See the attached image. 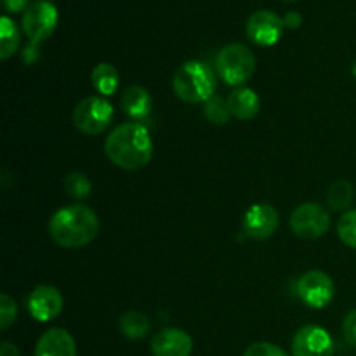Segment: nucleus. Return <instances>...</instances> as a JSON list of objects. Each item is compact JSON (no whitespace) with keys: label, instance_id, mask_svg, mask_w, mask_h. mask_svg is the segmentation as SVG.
Returning a JSON list of instances; mask_svg holds the SVG:
<instances>
[{"label":"nucleus","instance_id":"1","mask_svg":"<svg viewBox=\"0 0 356 356\" xmlns=\"http://www.w3.org/2000/svg\"><path fill=\"white\" fill-rule=\"evenodd\" d=\"M106 156L124 170H139L153 159V141L149 131L139 122L122 124L111 131L104 143Z\"/></svg>","mask_w":356,"mask_h":356},{"label":"nucleus","instance_id":"2","mask_svg":"<svg viewBox=\"0 0 356 356\" xmlns=\"http://www.w3.org/2000/svg\"><path fill=\"white\" fill-rule=\"evenodd\" d=\"M51 238L65 249H80L92 242L99 233V218L86 205H68L54 212L49 221Z\"/></svg>","mask_w":356,"mask_h":356},{"label":"nucleus","instance_id":"3","mask_svg":"<svg viewBox=\"0 0 356 356\" xmlns=\"http://www.w3.org/2000/svg\"><path fill=\"white\" fill-rule=\"evenodd\" d=\"M172 87L184 103H207L216 90L214 72L202 61H186L174 73Z\"/></svg>","mask_w":356,"mask_h":356},{"label":"nucleus","instance_id":"4","mask_svg":"<svg viewBox=\"0 0 356 356\" xmlns=\"http://www.w3.org/2000/svg\"><path fill=\"white\" fill-rule=\"evenodd\" d=\"M219 75L229 86H242L256 70V58L252 51L243 44H229L219 51L216 59Z\"/></svg>","mask_w":356,"mask_h":356},{"label":"nucleus","instance_id":"5","mask_svg":"<svg viewBox=\"0 0 356 356\" xmlns=\"http://www.w3.org/2000/svg\"><path fill=\"white\" fill-rule=\"evenodd\" d=\"M58 7L51 0H35V2H31L23 13V19H21L23 33L30 40L28 45L38 47V44L47 40L54 33L56 26H58Z\"/></svg>","mask_w":356,"mask_h":356},{"label":"nucleus","instance_id":"6","mask_svg":"<svg viewBox=\"0 0 356 356\" xmlns=\"http://www.w3.org/2000/svg\"><path fill=\"white\" fill-rule=\"evenodd\" d=\"M113 120V106L99 96H90L80 101L73 110V124L82 134L97 136L106 131Z\"/></svg>","mask_w":356,"mask_h":356},{"label":"nucleus","instance_id":"7","mask_svg":"<svg viewBox=\"0 0 356 356\" xmlns=\"http://www.w3.org/2000/svg\"><path fill=\"white\" fill-rule=\"evenodd\" d=\"M291 228L299 238L315 240L325 235L330 228L329 211L318 204H301L291 216Z\"/></svg>","mask_w":356,"mask_h":356},{"label":"nucleus","instance_id":"8","mask_svg":"<svg viewBox=\"0 0 356 356\" xmlns=\"http://www.w3.org/2000/svg\"><path fill=\"white\" fill-rule=\"evenodd\" d=\"M334 282L325 271L313 270L302 275L298 282V296L309 308L322 309L334 299Z\"/></svg>","mask_w":356,"mask_h":356},{"label":"nucleus","instance_id":"9","mask_svg":"<svg viewBox=\"0 0 356 356\" xmlns=\"http://www.w3.org/2000/svg\"><path fill=\"white\" fill-rule=\"evenodd\" d=\"M284 17L278 14L271 13V10H257L252 16L247 19L245 31L247 37L257 45L263 47H270L280 40L282 33H284Z\"/></svg>","mask_w":356,"mask_h":356},{"label":"nucleus","instance_id":"10","mask_svg":"<svg viewBox=\"0 0 356 356\" xmlns=\"http://www.w3.org/2000/svg\"><path fill=\"white\" fill-rule=\"evenodd\" d=\"M292 353L294 356H332V337L322 327L305 325L292 339Z\"/></svg>","mask_w":356,"mask_h":356},{"label":"nucleus","instance_id":"11","mask_svg":"<svg viewBox=\"0 0 356 356\" xmlns=\"http://www.w3.org/2000/svg\"><path fill=\"white\" fill-rule=\"evenodd\" d=\"M278 212L270 204H254L243 218V229L250 238L266 240L278 229Z\"/></svg>","mask_w":356,"mask_h":356},{"label":"nucleus","instance_id":"12","mask_svg":"<svg viewBox=\"0 0 356 356\" xmlns=\"http://www.w3.org/2000/svg\"><path fill=\"white\" fill-rule=\"evenodd\" d=\"M28 309L37 322H49L63 309V296L52 285H38L28 298Z\"/></svg>","mask_w":356,"mask_h":356},{"label":"nucleus","instance_id":"13","mask_svg":"<svg viewBox=\"0 0 356 356\" xmlns=\"http://www.w3.org/2000/svg\"><path fill=\"white\" fill-rule=\"evenodd\" d=\"M193 339L181 329H163L153 337V356H191Z\"/></svg>","mask_w":356,"mask_h":356},{"label":"nucleus","instance_id":"14","mask_svg":"<svg viewBox=\"0 0 356 356\" xmlns=\"http://www.w3.org/2000/svg\"><path fill=\"white\" fill-rule=\"evenodd\" d=\"M33 356H76L75 339L65 329H49L37 341Z\"/></svg>","mask_w":356,"mask_h":356},{"label":"nucleus","instance_id":"15","mask_svg":"<svg viewBox=\"0 0 356 356\" xmlns=\"http://www.w3.org/2000/svg\"><path fill=\"white\" fill-rule=\"evenodd\" d=\"M122 108H124V111L129 117L141 122L148 118L149 113H152V96H149V92L145 87L131 86L122 94Z\"/></svg>","mask_w":356,"mask_h":356},{"label":"nucleus","instance_id":"16","mask_svg":"<svg viewBox=\"0 0 356 356\" xmlns=\"http://www.w3.org/2000/svg\"><path fill=\"white\" fill-rule=\"evenodd\" d=\"M228 106L233 117H236L238 120H250L259 113L261 99L256 90L240 87L228 96Z\"/></svg>","mask_w":356,"mask_h":356},{"label":"nucleus","instance_id":"17","mask_svg":"<svg viewBox=\"0 0 356 356\" xmlns=\"http://www.w3.org/2000/svg\"><path fill=\"white\" fill-rule=\"evenodd\" d=\"M118 329H120V332L127 339H143L152 330V322H149V318L145 313L132 309V312L124 313L120 316V320H118Z\"/></svg>","mask_w":356,"mask_h":356},{"label":"nucleus","instance_id":"18","mask_svg":"<svg viewBox=\"0 0 356 356\" xmlns=\"http://www.w3.org/2000/svg\"><path fill=\"white\" fill-rule=\"evenodd\" d=\"M92 86L101 96H111L117 90L118 82H120V75H118L117 68L110 63H99V65L94 66L92 75Z\"/></svg>","mask_w":356,"mask_h":356},{"label":"nucleus","instance_id":"19","mask_svg":"<svg viewBox=\"0 0 356 356\" xmlns=\"http://www.w3.org/2000/svg\"><path fill=\"white\" fill-rule=\"evenodd\" d=\"M355 198V188L350 181L339 179L329 188V193H327V204L332 209L334 212L346 211L351 204H353Z\"/></svg>","mask_w":356,"mask_h":356},{"label":"nucleus","instance_id":"20","mask_svg":"<svg viewBox=\"0 0 356 356\" xmlns=\"http://www.w3.org/2000/svg\"><path fill=\"white\" fill-rule=\"evenodd\" d=\"M19 47V30L10 17L0 19V58L9 59Z\"/></svg>","mask_w":356,"mask_h":356},{"label":"nucleus","instance_id":"21","mask_svg":"<svg viewBox=\"0 0 356 356\" xmlns=\"http://www.w3.org/2000/svg\"><path fill=\"white\" fill-rule=\"evenodd\" d=\"M204 113L205 118H207L209 122H212L214 125H226L229 122V118L233 117L228 106V99H222V97L219 96H212L211 99L205 103Z\"/></svg>","mask_w":356,"mask_h":356},{"label":"nucleus","instance_id":"22","mask_svg":"<svg viewBox=\"0 0 356 356\" xmlns=\"http://www.w3.org/2000/svg\"><path fill=\"white\" fill-rule=\"evenodd\" d=\"M65 190L70 197L76 198V200H83L90 195V181L87 179V176L80 172H72L65 177Z\"/></svg>","mask_w":356,"mask_h":356},{"label":"nucleus","instance_id":"23","mask_svg":"<svg viewBox=\"0 0 356 356\" xmlns=\"http://www.w3.org/2000/svg\"><path fill=\"white\" fill-rule=\"evenodd\" d=\"M337 235L351 249H356V209L348 211L337 221Z\"/></svg>","mask_w":356,"mask_h":356},{"label":"nucleus","instance_id":"24","mask_svg":"<svg viewBox=\"0 0 356 356\" xmlns=\"http://www.w3.org/2000/svg\"><path fill=\"white\" fill-rule=\"evenodd\" d=\"M17 316V306L14 298H10L9 294L0 296V329L7 330L14 322H16Z\"/></svg>","mask_w":356,"mask_h":356},{"label":"nucleus","instance_id":"25","mask_svg":"<svg viewBox=\"0 0 356 356\" xmlns=\"http://www.w3.org/2000/svg\"><path fill=\"white\" fill-rule=\"evenodd\" d=\"M243 356H289L282 348L271 343H254L245 350Z\"/></svg>","mask_w":356,"mask_h":356},{"label":"nucleus","instance_id":"26","mask_svg":"<svg viewBox=\"0 0 356 356\" xmlns=\"http://www.w3.org/2000/svg\"><path fill=\"white\" fill-rule=\"evenodd\" d=\"M343 332L348 343H350L353 348H356V309H353L351 313H348L346 318H344Z\"/></svg>","mask_w":356,"mask_h":356},{"label":"nucleus","instance_id":"27","mask_svg":"<svg viewBox=\"0 0 356 356\" xmlns=\"http://www.w3.org/2000/svg\"><path fill=\"white\" fill-rule=\"evenodd\" d=\"M2 2L9 13H24L30 6V0H2Z\"/></svg>","mask_w":356,"mask_h":356},{"label":"nucleus","instance_id":"28","mask_svg":"<svg viewBox=\"0 0 356 356\" xmlns=\"http://www.w3.org/2000/svg\"><path fill=\"white\" fill-rule=\"evenodd\" d=\"M284 24L287 28H292V30H296V28H299L302 24V16L299 13H296V10H292V13H287L284 17Z\"/></svg>","mask_w":356,"mask_h":356},{"label":"nucleus","instance_id":"29","mask_svg":"<svg viewBox=\"0 0 356 356\" xmlns=\"http://www.w3.org/2000/svg\"><path fill=\"white\" fill-rule=\"evenodd\" d=\"M38 59V47H33V45H26V49L23 51V61L31 65Z\"/></svg>","mask_w":356,"mask_h":356},{"label":"nucleus","instance_id":"30","mask_svg":"<svg viewBox=\"0 0 356 356\" xmlns=\"http://www.w3.org/2000/svg\"><path fill=\"white\" fill-rule=\"evenodd\" d=\"M0 356H19V350L16 348V344L6 341V343H2V346H0Z\"/></svg>","mask_w":356,"mask_h":356},{"label":"nucleus","instance_id":"31","mask_svg":"<svg viewBox=\"0 0 356 356\" xmlns=\"http://www.w3.org/2000/svg\"><path fill=\"white\" fill-rule=\"evenodd\" d=\"M351 72H353V76L356 79V61L353 63V68H351Z\"/></svg>","mask_w":356,"mask_h":356},{"label":"nucleus","instance_id":"32","mask_svg":"<svg viewBox=\"0 0 356 356\" xmlns=\"http://www.w3.org/2000/svg\"><path fill=\"white\" fill-rule=\"evenodd\" d=\"M285 2H294V0H285Z\"/></svg>","mask_w":356,"mask_h":356}]
</instances>
